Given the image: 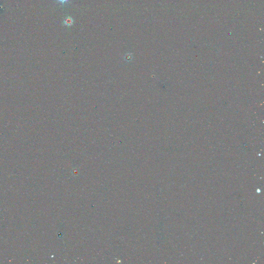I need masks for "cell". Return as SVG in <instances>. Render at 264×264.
Listing matches in <instances>:
<instances>
[{
  "instance_id": "obj_1",
  "label": "cell",
  "mask_w": 264,
  "mask_h": 264,
  "mask_svg": "<svg viewBox=\"0 0 264 264\" xmlns=\"http://www.w3.org/2000/svg\"><path fill=\"white\" fill-rule=\"evenodd\" d=\"M74 23V20L70 16L66 17L63 20V24L67 27H71Z\"/></svg>"
},
{
  "instance_id": "obj_2",
  "label": "cell",
  "mask_w": 264,
  "mask_h": 264,
  "mask_svg": "<svg viewBox=\"0 0 264 264\" xmlns=\"http://www.w3.org/2000/svg\"><path fill=\"white\" fill-rule=\"evenodd\" d=\"M58 2H60V3H62L64 4L66 3V2H68L69 0H57Z\"/></svg>"
}]
</instances>
